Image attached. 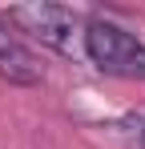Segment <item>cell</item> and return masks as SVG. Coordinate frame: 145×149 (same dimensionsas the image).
<instances>
[{"label": "cell", "instance_id": "3957f363", "mask_svg": "<svg viewBox=\"0 0 145 149\" xmlns=\"http://www.w3.org/2000/svg\"><path fill=\"white\" fill-rule=\"evenodd\" d=\"M0 81H8V85H40V61L12 32L8 16H0Z\"/></svg>", "mask_w": 145, "mask_h": 149}, {"label": "cell", "instance_id": "7a4b0ae2", "mask_svg": "<svg viewBox=\"0 0 145 149\" xmlns=\"http://www.w3.org/2000/svg\"><path fill=\"white\" fill-rule=\"evenodd\" d=\"M8 24L24 28L28 36H36L40 45L56 52H72L81 20L72 8H61V4H16V8H8Z\"/></svg>", "mask_w": 145, "mask_h": 149}, {"label": "cell", "instance_id": "6da1fadb", "mask_svg": "<svg viewBox=\"0 0 145 149\" xmlns=\"http://www.w3.org/2000/svg\"><path fill=\"white\" fill-rule=\"evenodd\" d=\"M85 56L93 61L101 73L125 77V81H145V40L125 32L113 20H89L85 24Z\"/></svg>", "mask_w": 145, "mask_h": 149}, {"label": "cell", "instance_id": "277c9868", "mask_svg": "<svg viewBox=\"0 0 145 149\" xmlns=\"http://www.w3.org/2000/svg\"><path fill=\"white\" fill-rule=\"evenodd\" d=\"M137 149H145V121L137 125Z\"/></svg>", "mask_w": 145, "mask_h": 149}]
</instances>
